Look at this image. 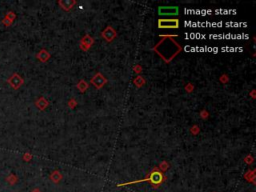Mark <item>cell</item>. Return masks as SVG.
<instances>
[{
	"label": "cell",
	"mask_w": 256,
	"mask_h": 192,
	"mask_svg": "<svg viewBox=\"0 0 256 192\" xmlns=\"http://www.w3.org/2000/svg\"><path fill=\"white\" fill-rule=\"evenodd\" d=\"M159 14L163 15V16H173V15H177L178 14V7H175V6H162V7H159Z\"/></svg>",
	"instance_id": "6da1fadb"
},
{
	"label": "cell",
	"mask_w": 256,
	"mask_h": 192,
	"mask_svg": "<svg viewBox=\"0 0 256 192\" xmlns=\"http://www.w3.org/2000/svg\"><path fill=\"white\" fill-rule=\"evenodd\" d=\"M159 27H161V28H176L178 27V21L175 19L159 20Z\"/></svg>",
	"instance_id": "7a4b0ae2"
},
{
	"label": "cell",
	"mask_w": 256,
	"mask_h": 192,
	"mask_svg": "<svg viewBox=\"0 0 256 192\" xmlns=\"http://www.w3.org/2000/svg\"><path fill=\"white\" fill-rule=\"evenodd\" d=\"M153 177H154V178H155V179H154V182H156V183H157V182H159V181H160V179H161V177H160V175H159L158 173L153 174Z\"/></svg>",
	"instance_id": "3957f363"
}]
</instances>
